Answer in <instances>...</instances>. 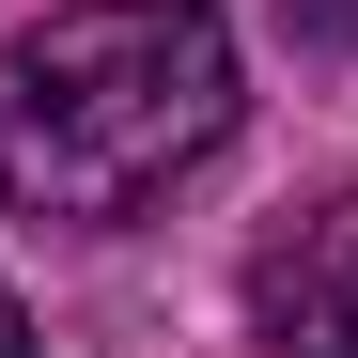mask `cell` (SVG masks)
I'll return each instance as SVG.
<instances>
[{"label":"cell","mask_w":358,"mask_h":358,"mask_svg":"<svg viewBox=\"0 0 358 358\" xmlns=\"http://www.w3.org/2000/svg\"><path fill=\"white\" fill-rule=\"evenodd\" d=\"M234 141V31L218 0H63L0 47V203L125 234Z\"/></svg>","instance_id":"6da1fadb"},{"label":"cell","mask_w":358,"mask_h":358,"mask_svg":"<svg viewBox=\"0 0 358 358\" xmlns=\"http://www.w3.org/2000/svg\"><path fill=\"white\" fill-rule=\"evenodd\" d=\"M250 343L265 358H358V203L296 218L250 265Z\"/></svg>","instance_id":"7a4b0ae2"},{"label":"cell","mask_w":358,"mask_h":358,"mask_svg":"<svg viewBox=\"0 0 358 358\" xmlns=\"http://www.w3.org/2000/svg\"><path fill=\"white\" fill-rule=\"evenodd\" d=\"M280 47H312V63H358V0H280Z\"/></svg>","instance_id":"3957f363"},{"label":"cell","mask_w":358,"mask_h":358,"mask_svg":"<svg viewBox=\"0 0 358 358\" xmlns=\"http://www.w3.org/2000/svg\"><path fill=\"white\" fill-rule=\"evenodd\" d=\"M0 358H47V343H31V312H16V296H0Z\"/></svg>","instance_id":"277c9868"}]
</instances>
